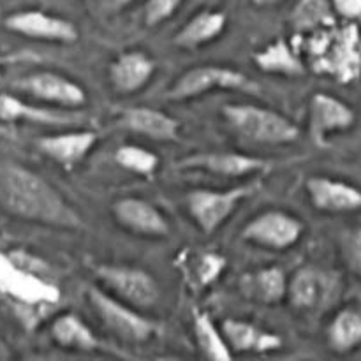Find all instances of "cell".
Instances as JSON below:
<instances>
[{"instance_id": "cell-1", "label": "cell", "mask_w": 361, "mask_h": 361, "mask_svg": "<svg viewBox=\"0 0 361 361\" xmlns=\"http://www.w3.org/2000/svg\"><path fill=\"white\" fill-rule=\"evenodd\" d=\"M0 210L21 221L80 231L85 221L44 176L0 157Z\"/></svg>"}, {"instance_id": "cell-2", "label": "cell", "mask_w": 361, "mask_h": 361, "mask_svg": "<svg viewBox=\"0 0 361 361\" xmlns=\"http://www.w3.org/2000/svg\"><path fill=\"white\" fill-rule=\"evenodd\" d=\"M222 116L236 134L259 145H291L298 141L300 127L282 113L256 104H226Z\"/></svg>"}, {"instance_id": "cell-3", "label": "cell", "mask_w": 361, "mask_h": 361, "mask_svg": "<svg viewBox=\"0 0 361 361\" xmlns=\"http://www.w3.org/2000/svg\"><path fill=\"white\" fill-rule=\"evenodd\" d=\"M87 300L106 330L127 344H145L157 331V324L145 317L140 309L122 302L106 289L90 286Z\"/></svg>"}, {"instance_id": "cell-4", "label": "cell", "mask_w": 361, "mask_h": 361, "mask_svg": "<svg viewBox=\"0 0 361 361\" xmlns=\"http://www.w3.org/2000/svg\"><path fill=\"white\" fill-rule=\"evenodd\" d=\"M214 90H245L256 94L259 85L254 83L242 71L217 66V63H207L180 74L166 92V99L176 102L189 101V99L203 97Z\"/></svg>"}, {"instance_id": "cell-5", "label": "cell", "mask_w": 361, "mask_h": 361, "mask_svg": "<svg viewBox=\"0 0 361 361\" xmlns=\"http://www.w3.org/2000/svg\"><path fill=\"white\" fill-rule=\"evenodd\" d=\"M259 187V182H250L221 190L194 189L185 196L187 210L204 235H214L235 214L242 201L257 192Z\"/></svg>"}, {"instance_id": "cell-6", "label": "cell", "mask_w": 361, "mask_h": 361, "mask_svg": "<svg viewBox=\"0 0 361 361\" xmlns=\"http://www.w3.org/2000/svg\"><path fill=\"white\" fill-rule=\"evenodd\" d=\"M94 274L102 282L106 291L122 302L136 307L141 312L157 305L161 298V288L157 281L143 268L101 263L95 264Z\"/></svg>"}, {"instance_id": "cell-7", "label": "cell", "mask_w": 361, "mask_h": 361, "mask_svg": "<svg viewBox=\"0 0 361 361\" xmlns=\"http://www.w3.org/2000/svg\"><path fill=\"white\" fill-rule=\"evenodd\" d=\"M0 295L13 305L55 307L62 298L59 286L18 267L6 252H0Z\"/></svg>"}, {"instance_id": "cell-8", "label": "cell", "mask_w": 361, "mask_h": 361, "mask_svg": "<svg viewBox=\"0 0 361 361\" xmlns=\"http://www.w3.org/2000/svg\"><path fill=\"white\" fill-rule=\"evenodd\" d=\"M277 166V161L256 157V155L238 154V152H201L187 155L173 164L175 171H203L228 178L268 173Z\"/></svg>"}, {"instance_id": "cell-9", "label": "cell", "mask_w": 361, "mask_h": 361, "mask_svg": "<svg viewBox=\"0 0 361 361\" xmlns=\"http://www.w3.org/2000/svg\"><path fill=\"white\" fill-rule=\"evenodd\" d=\"M305 226L296 215L284 210H267L250 219L242 238L270 250H286L302 240Z\"/></svg>"}, {"instance_id": "cell-10", "label": "cell", "mask_w": 361, "mask_h": 361, "mask_svg": "<svg viewBox=\"0 0 361 361\" xmlns=\"http://www.w3.org/2000/svg\"><path fill=\"white\" fill-rule=\"evenodd\" d=\"M338 291H341V281L337 274L305 264L298 268L291 279H288L286 296L296 310L310 312L334 302Z\"/></svg>"}, {"instance_id": "cell-11", "label": "cell", "mask_w": 361, "mask_h": 361, "mask_svg": "<svg viewBox=\"0 0 361 361\" xmlns=\"http://www.w3.org/2000/svg\"><path fill=\"white\" fill-rule=\"evenodd\" d=\"M4 27L14 34L35 39V41L73 44L80 39V32L73 21L41 9L18 11V13L9 14L4 20Z\"/></svg>"}, {"instance_id": "cell-12", "label": "cell", "mask_w": 361, "mask_h": 361, "mask_svg": "<svg viewBox=\"0 0 361 361\" xmlns=\"http://www.w3.org/2000/svg\"><path fill=\"white\" fill-rule=\"evenodd\" d=\"M14 88L27 92L39 101L63 108H78L87 104V90L71 78L53 71H37L20 78L13 83Z\"/></svg>"}, {"instance_id": "cell-13", "label": "cell", "mask_w": 361, "mask_h": 361, "mask_svg": "<svg viewBox=\"0 0 361 361\" xmlns=\"http://www.w3.org/2000/svg\"><path fill=\"white\" fill-rule=\"evenodd\" d=\"M356 122V113L348 102L317 92L309 106V133L317 147H324L334 134L349 130Z\"/></svg>"}, {"instance_id": "cell-14", "label": "cell", "mask_w": 361, "mask_h": 361, "mask_svg": "<svg viewBox=\"0 0 361 361\" xmlns=\"http://www.w3.org/2000/svg\"><path fill=\"white\" fill-rule=\"evenodd\" d=\"M113 217L122 228L141 236L164 238L169 235V221L154 203L143 197H122L113 203Z\"/></svg>"}, {"instance_id": "cell-15", "label": "cell", "mask_w": 361, "mask_h": 361, "mask_svg": "<svg viewBox=\"0 0 361 361\" xmlns=\"http://www.w3.org/2000/svg\"><path fill=\"white\" fill-rule=\"evenodd\" d=\"M307 194L316 210L323 214H351L361 210V189L331 176H310Z\"/></svg>"}, {"instance_id": "cell-16", "label": "cell", "mask_w": 361, "mask_h": 361, "mask_svg": "<svg viewBox=\"0 0 361 361\" xmlns=\"http://www.w3.org/2000/svg\"><path fill=\"white\" fill-rule=\"evenodd\" d=\"M222 335L226 338L229 351L235 355H268V353L279 351L284 344L281 335L270 330L259 328L257 324L249 323L243 319L222 321Z\"/></svg>"}, {"instance_id": "cell-17", "label": "cell", "mask_w": 361, "mask_h": 361, "mask_svg": "<svg viewBox=\"0 0 361 361\" xmlns=\"http://www.w3.org/2000/svg\"><path fill=\"white\" fill-rule=\"evenodd\" d=\"M99 134L90 129L67 130V133L49 134L37 140V148L41 154L51 159L63 169H71L80 164L97 145Z\"/></svg>"}, {"instance_id": "cell-18", "label": "cell", "mask_w": 361, "mask_h": 361, "mask_svg": "<svg viewBox=\"0 0 361 361\" xmlns=\"http://www.w3.org/2000/svg\"><path fill=\"white\" fill-rule=\"evenodd\" d=\"M157 63L143 49L123 51L109 63V81L120 94H134L150 83Z\"/></svg>"}, {"instance_id": "cell-19", "label": "cell", "mask_w": 361, "mask_h": 361, "mask_svg": "<svg viewBox=\"0 0 361 361\" xmlns=\"http://www.w3.org/2000/svg\"><path fill=\"white\" fill-rule=\"evenodd\" d=\"M120 126L130 133L154 141H176L180 137L182 123L161 109L148 106H133L120 113Z\"/></svg>"}, {"instance_id": "cell-20", "label": "cell", "mask_w": 361, "mask_h": 361, "mask_svg": "<svg viewBox=\"0 0 361 361\" xmlns=\"http://www.w3.org/2000/svg\"><path fill=\"white\" fill-rule=\"evenodd\" d=\"M240 293L261 305H277L288 295V275L281 267H268L242 275Z\"/></svg>"}, {"instance_id": "cell-21", "label": "cell", "mask_w": 361, "mask_h": 361, "mask_svg": "<svg viewBox=\"0 0 361 361\" xmlns=\"http://www.w3.org/2000/svg\"><path fill=\"white\" fill-rule=\"evenodd\" d=\"M81 118L83 116L76 115V113L37 108V106L21 101L16 95L0 92V120L2 122L13 123L23 120V122L41 123V126H69V123L80 122Z\"/></svg>"}, {"instance_id": "cell-22", "label": "cell", "mask_w": 361, "mask_h": 361, "mask_svg": "<svg viewBox=\"0 0 361 361\" xmlns=\"http://www.w3.org/2000/svg\"><path fill=\"white\" fill-rule=\"evenodd\" d=\"M178 264L190 289L203 291L224 274L228 261L214 250H185L178 257Z\"/></svg>"}, {"instance_id": "cell-23", "label": "cell", "mask_w": 361, "mask_h": 361, "mask_svg": "<svg viewBox=\"0 0 361 361\" xmlns=\"http://www.w3.org/2000/svg\"><path fill=\"white\" fill-rule=\"evenodd\" d=\"M226 25L228 16L224 11L203 9L185 21V25L173 37V42L183 49L200 48L215 41L226 30Z\"/></svg>"}, {"instance_id": "cell-24", "label": "cell", "mask_w": 361, "mask_h": 361, "mask_svg": "<svg viewBox=\"0 0 361 361\" xmlns=\"http://www.w3.org/2000/svg\"><path fill=\"white\" fill-rule=\"evenodd\" d=\"M49 334L55 344L63 349H74L81 353H92L101 349V342L92 328L74 312H63L53 317Z\"/></svg>"}, {"instance_id": "cell-25", "label": "cell", "mask_w": 361, "mask_h": 361, "mask_svg": "<svg viewBox=\"0 0 361 361\" xmlns=\"http://www.w3.org/2000/svg\"><path fill=\"white\" fill-rule=\"evenodd\" d=\"M328 345L337 355H348L361 345V312L355 307H344L331 317L326 328Z\"/></svg>"}, {"instance_id": "cell-26", "label": "cell", "mask_w": 361, "mask_h": 361, "mask_svg": "<svg viewBox=\"0 0 361 361\" xmlns=\"http://www.w3.org/2000/svg\"><path fill=\"white\" fill-rule=\"evenodd\" d=\"M257 69L268 74H284V76H300L305 73V66L300 60L298 53L286 39H275L268 46L254 55Z\"/></svg>"}, {"instance_id": "cell-27", "label": "cell", "mask_w": 361, "mask_h": 361, "mask_svg": "<svg viewBox=\"0 0 361 361\" xmlns=\"http://www.w3.org/2000/svg\"><path fill=\"white\" fill-rule=\"evenodd\" d=\"M289 23L296 34L334 28L337 23L331 0H298L289 14Z\"/></svg>"}, {"instance_id": "cell-28", "label": "cell", "mask_w": 361, "mask_h": 361, "mask_svg": "<svg viewBox=\"0 0 361 361\" xmlns=\"http://www.w3.org/2000/svg\"><path fill=\"white\" fill-rule=\"evenodd\" d=\"M192 326L197 348L201 349V353L207 358L214 361L233 360V353L229 351L228 344H226L221 328L214 323V319H212L207 310L192 309Z\"/></svg>"}, {"instance_id": "cell-29", "label": "cell", "mask_w": 361, "mask_h": 361, "mask_svg": "<svg viewBox=\"0 0 361 361\" xmlns=\"http://www.w3.org/2000/svg\"><path fill=\"white\" fill-rule=\"evenodd\" d=\"M115 162L120 168L147 178H152L161 166L157 154L140 145H122L116 148Z\"/></svg>"}, {"instance_id": "cell-30", "label": "cell", "mask_w": 361, "mask_h": 361, "mask_svg": "<svg viewBox=\"0 0 361 361\" xmlns=\"http://www.w3.org/2000/svg\"><path fill=\"white\" fill-rule=\"evenodd\" d=\"M183 0H147L145 4V25L147 27H157L162 21L169 20L178 11Z\"/></svg>"}, {"instance_id": "cell-31", "label": "cell", "mask_w": 361, "mask_h": 361, "mask_svg": "<svg viewBox=\"0 0 361 361\" xmlns=\"http://www.w3.org/2000/svg\"><path fill=\"white\" fill-rule=\"evenodd\" d=\"M344 257L353 274L361 279V228L349 233L344 240Z\"/></svg>"}, {"instance_id": "cell-32", "label": "cell", "mask_w": 361, "mask_h": 361, "mask_svg": "<svg viewBox=\"0 0 361 361\" xmlns=\"http://www.w3.org/2000/svg\"><path fill=\"white\" fill-rule=\"evenodd\" d=\"M9 256L18 267L25 268L27 271H32V274L39 275V277L48 279V274H49L48 263H46L44 259H41L39 256H35V254L21 249V250H13V252H9Z\"/></svg>"}, {"instance_id": "cell-33", "label": "cell", "mask_w": 361, "mask_h": 361, "mask_svg": "<svg viewBox=\"0 0 361 361\" xmlns=\"http://www.w3.org/2000/svg\"><path fill=\"white\" fill-rule=\"evenodd\" d=\"M331 6L337 16L361 23V0H331Z\"/></svg>"}, {"instance_id": "cell-34", "label": "cell", "mask_w": 361, "mask_h": 361, "mask_svg": "<svg viewBox=\"0 0 361 361\" xmlns=\"http://www.w3.org/2000/svg\"><path fill=\"white\" fill-rule=\"evenodd\" d=\"M99 6V9L106 14H115L120 13L122 9H126L133 0H95Z\"/></svg>"}, {"instance_id": "cell-35", "label": "cell", "mask_w": 361, "mask_h": 361, "mask_svg": "<svg viewBox=\"0 0 361 361\" xmlns=\"http://www.w3.org/2000/svg\"><path fill=\"white\" fill-rule=\"evenodd\" d=\"M250 2L257 7H270V6H275V4L282 2V0H250Z\"/></svg>"}, {"instance_id": "cell-36", "label": "cell", "mask_w": 361, "mask_h": 361, "mask_svg": "<svg viewBox=\"0 0 361 361\" xmlns=\"http://www.w3.org/2000/svg\"><path fill=\"white\" fill-rule=\"evenodd\" d=\"M2 62H4V59H2V55H0V66H2Z\"/></svg>"}]
</instances>
